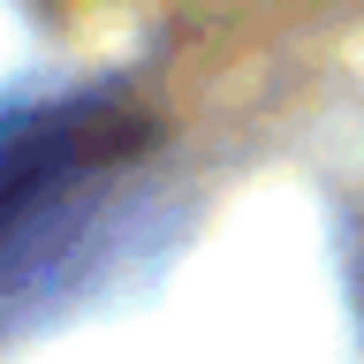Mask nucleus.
I'll return each mask as SVG.
<instances>
[{
    "label": "nucleus",
    "instance_id": "obj_1",
    "mask_svg": "<svg viewBox=\"0 0 364 364\" xmlns=\"http://www.w3.org/2000/svg\"><path fill=\"white\" fill-rule=\"evenodd\" d=\"M152 129L114 99L38 107L0 129V304L38 289L91 220V198L144 159Z\"/></svg>",
    "mask_w": 364,
    "mask_h": 364
}]
</instances>
